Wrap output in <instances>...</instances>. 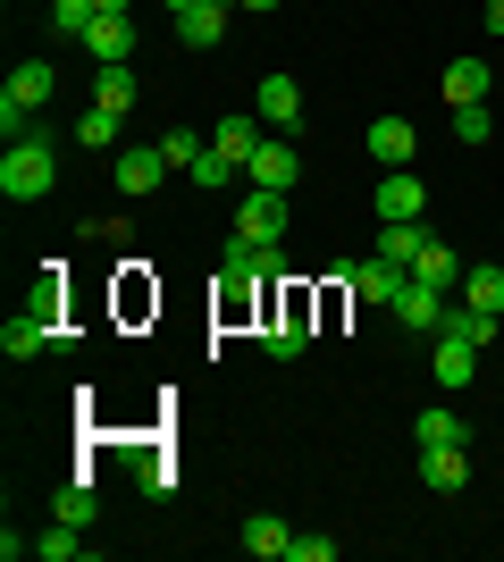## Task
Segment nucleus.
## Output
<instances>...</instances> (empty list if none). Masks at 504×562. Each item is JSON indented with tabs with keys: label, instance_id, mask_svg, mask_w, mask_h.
<instances>
[{
	"label": "nucleus",
	"instance_id": "nucleus-1",
	"mask_svg": "<svg viewBox=\"0 0 504 562\" xmlns=\"http://www.w3.org/2000/svg\"><path fill=\"white\" fill-rule=\"evenodd\" d=\"M51 186H59V151H51V135H18L9 151H0V193H9V202H43Z\"/></svg>",
	"mask_w": 504,
	"mask_h": 562
},
{
	"label": "nucleus",
	"instance_id": "nucleus-2",
	"mask_svg": "<svg viewBox=\"0 0 504 562\" xmlns=\"http://www.w3.org/2000/svg\"><path fill=\"white\" fill-rule=\"evenodd\" d=\"M43 101H51V68H43V59H25V68L0 85V135H9V143L34 135V110H43Z\"/></svg>",
	"mask_w": 504,
	"mask_h": 562
},
{
	"label": "nucleus",
	"instance_id": "nucleus-3",
	"mask_svg": "<svg viewBox=\"0 0 504 562\" xmlns=\"http://www.w3.org/2000/svg\"><path fill=\"white\" fill-rule=\"evenodd\" d=\"M303 345H312V294H303V285H287V294H278V311L261 319V352L294 361Z\"/></svg>",
	"mask_w": 504,
	"mask_h": 562
},
{
	"label": "nucleus",
	"instance_id": "nucleus-4",
	"mask_svg": "<svg viewBox=\"0 0 504 562\" xmlns=\"http://www.w3.org/2000/svg\"><path fill=\"white\" fill-rule=\"evenodd\" d=\"M51 345H76V328L43 319L34 303H18V311H9V328H0V352H9V361H34V352H51Z\"/></svg>",
	"mask_w": 504,
	"mask_h": 562
},
{
	"label": "nucleus",
	"instance_id": "nucleus-5",
	"mask_svg": "<svg viewBox=\"0 0 504 562\" xmlns=\"http://www.w3.org/2000/svg\"><path fill=\"white\" fill-rule=\"evenodd\" d=\"M177 168H168V151L160 143H135V151H119V168H110V186L126 193V202H144V193H160Z\"/></svg>",
	"mask_w": 504,
	"mask_h": 562
},
{
	"label": "nucleus",
	"instance_id": "nucleus-6",
	"mask_svg": "<svg viewBox=\"0 0 504 562\" xmlns=\"http://www.w3.org/2000/svg\"><path fill=\"white\" fill-rule=\"evenodd\" d=\"M236 235H253V244H287V193L244 186L236 193Z\"/></svg>",
	"mask_w": 504,
	"mask_h": 562
},
{
	"label": "nucleus",
	"instance_id": "nucleus-7",
	"mask_svg": "<svg viewBox=\"0 0 504 562\" xmlns=\"http://www.w3.org/2000/svg\"><path fill=\"white\" fill-rule=\"evenodd\" d=\"M361 143H370V160H379V168H412V160H421V126L395 117V110L370 117V135H361Z\"/></svg>",
	"mask_w": 504,
	"mask_h": 562
},
{
	"label": "nucleus",
	"instance_id": "nucleus-8",
	"mask_svg": "<svg viewBox=\"0 0 504 562\" xmlns=\"http://www.w3.org/2000/svg\"><path fill=\"white\" fill-rule=\"evenodd\" d=\"M404 278L412 269H395V260H354V269H345V285H354V303H379V311H395V294H404Z\"/></svg>",
	"mask_w": 504,
	"mask_h": 562
},
{
	"label": "nucleus",
	"instance_id": "nucleus-9",
	"mask_svg": "<svg viewBox=\"0 0 504 562\" xmlns=\"http://www.w3.org/2000/svg\"><path fill=\"white\" fill-rule=\"evenodd\" d=\"M480 352H488V345H471V336H446V328H437L429 378H437V386H446V395H462V386H471V370H480Z\"/></svg>",
	"mask_w": 504,
	"mask_h": 562
},
{
	"label": "nucleus",
	"instance_id": "nucleus-10",
	"mask_svg": "<svg viewBox=\"0 0 504 562\" xmlns=\"http://www.w3.org/2000/svg\"><path fill=\"white\" fill-rule=\"evenodd\" d=\"M294 177H303V160H294V143L269 135L253 160H244V186H269V193H294Z\"/></svg>",
	"mask_w": 504,
	"mask_h": 562
},
{
	"label": "nucleus",
	"instance_id": "nucleus-11",
	"mask_svg": "<svg viewBox=\"0 0 504 562\" xmlns=\"http://www.w3.org/2000/svg\"><path fill=\"white\" fill-rule=\"evenodd\" d=\"M253 110H261V126L294 135V126H303V85H294V76H261V93H253Z\"/></svg>",
	"mask_w": 504,
	"mask_h": 562
},
{
	"label": "nucleus",
	"instance_id": "nucleus-12",
	"mask_svg": "<svg viewBox=\"0 0 504 562\" xmlns=\"http://www.w3.org/2000/svg\"><path fill=\"white\" fill-rule=\"evenodd\" d=\"M395 319H404L412 336H437V319H446V285L404 278V294H395Z\"/></svg>",
	"mask_w": 504,
	"mask_h": 562
},
{
	"label": "nucleus",
	"instance_id": "nucleus-13",
	"mask_svg": "<svg viewBox=\"0 0 504 562\" xmlns=\"http://www.w3.org/2000/svg\"><path fill=\"white\" fill-rule=\"evenodd\" d=\"M471 479V446H421V487L429 495H455Z\"/></svg>",
	"mask_w": 504,
	"mask_h": 562
},
{
	"label": "nucleus",
	"instance_id": "nucleus-14",
	"mask_svg": "<svg viewBox=\"0 0 504 562\" xmlns=\"http://www.w3.org/2000/svg\"><path fill=\"white\" fill-rule=\"evenodd\" d=\"M126 50H135V25H126L119 9H101V18L85 25V59H101V68H119Z\"/></svg>",
	"mask_w": 504,
	"mask_h": 562
},
{
	"label": "nucleus",
	"instance_id": "nucleus-15",
	"mask_svg": "<svg viewBox=\"0 0 504 562\" xmlns=\"http://www.w3.org/2000/svg\"><path fill=\"white\" fill-rule=\"evenodd\" d=\"M429 186H421V168H387L379 177V218H421Z\"/></svg>",
	"mask_w": 504,
	"mask_h": 562
},
{
	"label": "nucleus",
	"instance_id": "nucleus-16",
	"mask_svg": "<svg viewBox=\"0 0 504 562\" xmlns=\"http://www.w3.org/2000/svg\"><path fill=\"white\" fill-rule=\"evenodd\" d=\"M261 143H269V126H261V110H244V117H219V143H211V151H219V160H253V151H261Z\"/></svg>",
	"mask_w": 504,
	"mask_h": 562
},
{
	"label": "nucleus",
	"instance_id": "nucleus-17",
	"mask_svg": "<svg viewBox=\"0 0 504 562\" xmlns=\"http://www.w3.org/2000/svg\"><path fill=\"white\" fill-rule=\"evenodd\" d=\"M227 9H236V0H202V9H186V18H177V43H186V50H219Z\"/></svg>",
	"mask_w": 504,
	"mask_h": 562
},
{
	"label": "nucleus",
	"instance_id": "nucleus-18",
	"mask_svg": "<svg viewBox=\"0 0 504 562\" xmlns=\"http://www.w3.org/2000/svg\"><path fill=\"white\" fill-rule=\"evenodd\" d=\"M261 311V278L253 269H219V319H253Z\"/></svg>",
	"mask_w": 504,
	"mask_h": 562
},
{
	"label": "nucleus",
	"instance_id": "nucleus-19",
	"mask_svg": "<svg viewBox=\"0 0 504 562\" xmlns=\"http://www.w3.org/2000/svg\"><path fill=\"white\" fill-rule=\"evenodd\" d=\"M421 244H429V235H421V218H387V227H379V260H395V269H412V260H421Z\"/></svg>",
	"mask_w": 504,
	"mask_h": 562
},
{
	"label": "nucleus",
	"instance_id": "nucleus-20",
	"mask_svg": "<svg viewBox=\"0 0 504 562\" xmlns=\"http://www.w3.org/2000/svg\"><path fill=\"white\" fill-rule=\"evenodd\" d=\"M471 311H488V319H504V269H462V285H455Z\"/></svg>",
	"mask_w": 504,
	"mask_h": 562
},
{
	"label": "nucleus",
	"instance_id": "nucleus-21",
	"mask_svg": "<svg viewBox=\"0 0 504 562\" xmlns=\"http://www.w3.org/2000/svg\"><path fill=\"white\" fill-rule=\"evenodd\" d=\"M135 93H144V85H135V68H126V59H119V68H93V101H101V110H135Z\"/></svg>",
	"mask_w": 504,
	"mask_h": 562
},
{
	"label": "nucleus",
	"instance_id": "nucleus-22",
	"mask_svg": "<svg viewBox=\"0 0 504 562\" xmlns=\"http://www.w3.org/2000/svg\"><path fill=\"white\" fill-rule=\"evenodd\" d=\"M412 278H429V285H446V294H455V285H462L455 244H437V235H429V244H421V260H412Z\"/></svg>",
	"mask_w": 504,
	"mask_h": 562
},
{
	"label": "nucleus",
	"instance_id": "nucleus-23",
	"mask_svg": "<svg viewBox=\"0 0 504 562\" xmlns=\"http://www.w3.org/2000/svg\"><path fill=\"white\" fill-rule=\"evenodd\" d=\"M287 538H294V529H287L278 513H253V520H244V554H261V562L287 554Z\"/></svg>",
	"mask_w": 504,
	"mask_h": 562
},
{
	"label": "nucleus",
	"instance_id": "nucleus-24",
	"mask_svg": "<svg viewBox=\"0 0 504 562\" xmlns=\"http://www.w3.org/2000/svg\"><path fill=\"white\" fill-rule=\"evenodd\" d=\"M51 513H59V520H76V529H93V513H101V495H93V479H68V487L51 495Z\"/></svg>",
	"mask_w": 504,
	"mask_h": 562
},
{
	"label": "nucleus",
	"instance_id": "nucleus-25",
	"mask_svg": "<svg viewBox=\"0 0 504 562\" xmlns=\"http://www.w3.org/2000/svg\"><path fill=\"white\" fill-rule=\"evenodd\" d=\"M446 101H488V59H455V68H446Z\"/></svg>",
	"mask_w": 504,
	"mask_h": 562
},
{
	"label": "nucleus",
	"instance_id": "nucleus-26",
	"mask_svg": "<svg viewBox=\"0 0 504 562\" xmlns=\"http://www.w3.org/2000/svg\"><path fill=\"white\" fill-rule=\"evenodd\" d=\"M421 446H471V420L437 403V412H421Z\"/></svg>",
	"mask_w": 504,
	"mask_h": 562
},
{
	"label": "nucleus",
	"instance_id": "nucleus-27",
	"mask_svg": "<svg viewBox=\"0 0 504 562\" xmlns=\"http://www.w3.org/2000/svg\"><path fill=\"white\" fill-rule=\"evenodd\" d=\"M76 143H85V151H110V143H119V110H101V101H93V110L76 117Z\"/></svg>",
	"mask_w": 504,
	"mask_h": 562
},
{
	"label": "nucleus",
	"instance_id": "nucleus-28",
	"mask_svg": "<svg viewBox=\"0 0 504 562\" xmlns=\"http://www.w3.org/2000/svg\"><path fill=\"white\" fill-rule=\"evenodd\" d=\"M93 18H101V0H51V34H76V43H85Z\"/></svg>",
	"mask_w": 504,
	"mask_h": 562
},
{
	"label": "nucleus",
	"instance_id": "nucleus-29",
	"mask_svg": "<svg viewBox=\"0 0 504 562\" xmlns=\"http://www.w3.org/2000/svg\"><path fill=\"white\" fill-rule=\"evenodd\" d=\"M25 303L43 311V319H59V311H68V278H59V269H43V278H34V294H25ZM59 328H68V319H59Z\"/></svg>",
	"mask_w": 504,
	"mask_h": 562
},
{
	"label": "nucleus",
	"instance_id": "nucleus-30",
	"mask_svg": "<svg viewBox=\"0 0 504 562\" xmlns=\"http://www.w3.org/2000/svg\"><path fill=\"white\" fill-rule=\"evenodd\" d=\"M160 151H168V168H186V177H193V160H202L211 143L193 135V126H168V135H160Z\"/></svg>",
	"mask_w": 504,
	"mask_h": 562
},
{
	"label": "nucleus",
	"instance_id": "nucleus-31",
	"mask_svg": "<svg viewBox=\"0 0 504 562\" xmlns=\"http://www.w3.org/2000/svg\"><path fill=\"white\" fill-rule=\"evenodd\" d=\"M34 554H43V562H76V554H85V538H76V520H59L51 538H34Z\"/></svg>",
	"mask_w": 504,
	"mask_h": 562
},
{
	"label": "nucleus",
	"instance_id": "nucleus-32",
	"mask_svg": "<svg viewBox=\"0 0 504 562\" xmlns=\"http://www.w3.org/2000/svg\"><path fill=\"white\" fill-rule=\"evenodd\" d=\"M236 177H244V168H236V160H219V151H202V160H193V186H211V193H219V186H236Z\"/></svg>",
	"mask_w": 504,
	"mask_h": 562
},
{
	"label": "nucleus",
	"instance_id": "nucleus-33",
	"mask_svg": "<svg viewBox=\"0 0 504 562\" xmlns=\"http://www.w3.org/2000/svg\"><path fill=\"white\" fill-rule=\"evenodd\" d=\"M455 135L462 143H488V101H462V110H455Z\"/></svg>",
	"mask_w": 504,
	"mask_h": 562
},
{
	"label": "nucleus",
	"instance_id": "nucleus-34",
	"mask_svg": "<svg viewBox=\"0 0 504 562\" xmlns=\"http://www.w3.org/2000/svg\"><path fill=\"white\" fill-rule=\"evenodd\" d=\"M287 562H336V538H287Z\"/></svg>",
	"mask_w": 504,
	"mask_h": 562
},
{
	"label": "nucleus",
	"instance_id": "nucleus-35",
	"mask_svg": "<svg viewBox=\"0 0 504 562\" xmlns=\"http://www.w3.org/2000/svg\"><path fill=\"white\" fill-rule=\"evenodd\" d=\"M168 487H177V470H168L160 453H152V462H144V495H168Z\"/></svg>",
	"mask_w": 504,
	"mask_h": 562
},
{
	"label": "nucleus",
	"instance_id": "nucleus-36",
	"mask_svg": "<svg viewBox=\"0 0 504 562\" xmlns=\"http://www.w3.org/2000/svg\"><path fill=\"white\" fill-rule=\"evenodd\" d=\"M488 34H504V0H488Z\"/></svg>",
	"mask_w": 504,
	"mask_h": 562
},
{
	"label": "nucleus",
	"instance_id": "nucleus-37",
	"mask_svg": "<svg viewBox=\"0 0 504 562\" xmlns=\"http://www.w3.org/2000/svg\"><path fill=\"white\" fill-rule=\"evenodd\" d=\"M168 9H177V18H186V9H202V0H168Z\"/></svg>",
	"mask_w": 504,
	"mask_h": 562
},
{
	"label": "nucleus",
	"instance_id": "nucleus-38",
	"mask_svg": "<svg viewBox=\"0 0 504 562\" xmlns=\"http://www.w3.org/2000/svg\"><path fill=\"white\" fill-rule=\"evenodd\" d=\"M101 9H119V18H126V9H135V0H101Z\"/></svg>",
	"mask_w": 504,
	"mask_h": 562
},
{
	"label": "nucleus",
	"instance_id": "nucleus-39",
	"mask_svg": "<svg viewBox=\"0 0 504 562\" xmlns=\"http://www.w3.org/2000/svg\"><path fill=\"white\" fill-rule=\"evenodd\" d=\"M244 9H278V0H244Z\"/></svg>",
	"mask_w": 504,
	"mask_h": 562
},
{
	"label": "nucleus",
	"instance_id": "nucleus-40",
	"mask_svg": "<svg viewBox=\"0 0 504 562\" xmlns=\"http://www.w3.org/2000/svg\"><path fill=\"white\" fill-rule=\"evenodd\" d=\"M496 336H504V319H496Z\"/></svg>",
	"mask_w": 504,
	"mask_h": 562
}]
</instances>
